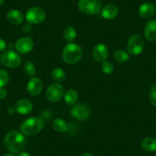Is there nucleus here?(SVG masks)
<instances>
[{
	"label": "nucleus",
	"mask_w": 156,
	"mask_h": 156,
	"mask_svg": "<svg viewBox=\"0 0 156 156\" xmlns=\"http://www.w3.org/2000/svg\"><path fill=\"white\" fill-rule=\"evenodd\" d=\"M25 139L22 133L16 130L9 132L5 137V145L12 153H19L25 147Z\"/></svg>",
	"instance_id": "1"
},
{
	"label": "nucleus",
	"mask_w": 156,
	"mask_h": 156,
	"mask_svg": "<svg viewBox=\"0 0 156 156\" xmlns=\"http://www.w3.org/2000/svg\"><path fill=\"white\" fill-rule=\"evenodd\" d=\"M44 122L41 117H31L24 121L21 125V132L25 136H34L43 129Z\"/></svg>",
	"instance_id": "2"
},
{
	"label": "nucleus",
	"mask_w": 156,
	"mask_h": 156,
	"mask_svg": "<svg viewBox=\"0 0 156 156\" xmlns=\"http://www.w3.org/2000/svg\"><path fill=\"white\" fill-rule=\"evenodd\" d=\"M62 57L64 61L67 64H76L81 60L83 57V50L80 45L74 43H70L64 47Z\"/></svg>",
	"instance_id": "3"
},
{
	"label": "nucleus",
	"mask_w": 156,
	"mask_h": 156,
	"mask_svg": "<svg viewBox=\"0 0 156 156\" xmlns=\"http://www.w3.org/2000/svg\"><path fill=\"white\" fill-rule=\"evenodd\" d=\"M100 0H80L78 9L82 13L86 15H96L101 9Z\"/></svg>",
	"instance_id": "4"
},
{
	"label": "nucleus",
	"mask_w": 156,
	"mask_h": 156,
	"mask_svg": "<svg viewBox=\"0 0 156 156\" xmlns=\"http://www.w3.org/2000/svg\"><path fill=\"white\" fill-rule=\"evenodd\" d=\"M70 115L79 120L87 119L91 115V109L89 106L84 103H75L70 109Z\"/></svg>",
	"instance_id": "5"
},
{
	"label": "nucleus",
	"mask_w": 156,
	"mask_h": 156,
	"mask_svg": "<svg viewBox=\"0 0 156 156\" xmlns=\"http://www.w3.org/2000/svg\"><path fill=\"white\" fill-rule=\"evenodd\" d=\"M46 13L40 7H31L28 9L25 15L27 22L30 24H40L45 19Z\"/></svg>",
	"instance_id": "6"
},
{
	"label": "nucleus",
	"mask_w": 156,
	"mask_h": 156,
	"mask_svg": "<svg viewBox=\"0 0 156 156\" xmlns=\"http://www.w3.org/2000/svg\"><path fill=\"white\" fill-rule=\"evenodd\" d=\"M1 61L5 67L9 68H16L21 64V57L17 52L9 50L2 54Z\"/></svg>",
	"instance_id": "7"
},
{
	"label": "nucleus",
	"mask_w": 156,
	"mask_h": 156,
	"mask_svg": "<svg viewBox=\"0 0 156 156\" xmlns=\"http://www.w3.org/2000/svg\"><path fill=\"white\" fill-rule=\"evenodd\" d=\"M127 49L132 55H139L143 51L144 41L141 36L135 34L129 39Z\"/></svg>",
	"instance_id": "8"
},
{
	"label": "nucleus",
	"mask_w": 156,
	"mask_h": 156,
	"mask_svg": "<svg viewBox=\"0 0 156 156\" xmlns=\"http://www.w3.org/2000/svg\"><path fill=\"white\" fill-rule=\"evenodd\" d=\"M64 88L59 83H51L46 90L48 100L53 103L60 101L64 96Z\"/></svg>",
	"instance_id": "9"
},
{
	"label": "nucleus",
	"mask_w": 156,
	"mask_h": 156,
	"mask_svg": "<svg viewBox=\"0 0 156 156\" xmlns=\"http://www.w3.org/2000/svg\"><path fill=\"white\" fill-rule=\"evenodd\" d=\"M34 43L30 37H24L19 39L16 44V49L19 53L25 55L32 51Z\"/></svg>",
	"instance_id": "10"
},
{
	"label": "nucleus",
	"mask_w": 156,
	"mask_h": 156,
	"mask_svg": "<svg viewBox=\"0 0 156 156\" xmlns=\"http://www.w3.org/2000/svg\"><path fill=\"white\" fill-rule=\"evenodd\" d=\"M43 89L42 80L39 77L31 78L28 82L27 85V90L28 93L31 96H38L41 94Z\"/></svg>",
	"instance_id": "11"
},
{
	"label": "nucleus",
	"mask_w": 156,
	"mask_h": 156,
	"mask_svg": "<svg viewBox=\"0 0 156 156\" xmlns=\"http://www.w3.org/2000/svg\"><path fill=\"white\" fill-rule=\"evenodd\" d=\"M16 112H19V114L22 115H26V114L30 113L32 111L33 105L31 103V101L28 100H20L16 103L14 106Z\"/></svg>",
	"instance_id": "12"
},
{
	"label": "nucleus",
	"mask_w": 156,
	"mask_h": 156,
	"mask_svg": "<svg viewBox=\"0 0 156 156\" xmlns=\"http://www.w3.org/2000/svg\"><path fill=\"white\" fill-rule=\"evenodd\" d=\"M109 55V51L107 47L105 44H99L94 48L93 55H94V59L98 62H103L107 58Z\"/></svg>",
	"instance_id": "13"
},
{
	"label": "nucleus",
	"mask_w": 156,
	"mask_h": 156,
	"mask_svg": "<svg viewBox=\"0 0 156 156\" xmlns=\"http://www.w3.org/2000/svg\"><path fill=\"white\" fill-rule=\"evenodd\" d=\"M144 35L145 38L149 41L156 40V20L152 19L147 22L144 30Z\"/></svg>",
	"instance_id": "14"
},
{
	"label": "nucleus",
	"mask_w": 156,
	"mask_h": 156,
	"mask_svg": "<svg viewBox=\"0 0 156 156\" xmlns=\"http://www.w3.org/2000/svg\"><path fill=\"white\" fill-rule=\"evenodd\" d=\"M155 12V8L154 5L150 2H145L142 4L139 9V16L144 19H149Z\"/></svg>",
	"instance_id": "15"
},
{
	"label": "nucleus",
	"mask_w": 156,
	"mask_h": 156,
	"mask_svg": "<svg viewBox=\"0 0 156 156\" xmlns=\"http://www.w3.org/2000/svg\"><path fill=\"white\" fill-rule=\"evenodd\" d=\"M119 10L118 8L113 4H108L103 8L101 11V15L105 19H113L118 15Z\"/></svg>",
	"instance_id": "16"
},
{
	"label": "nucleus",
	"mask_w": 156,
	"mask_h": 156,
	"mask_svg": "<svg viewBox=\"0 0 156 156\" xmlns=\"http://www.w3.org/2000/svg\"><path fill=\"white\" fill-rule=\"evenodd\" d=\"M7 19L13 25H20L24 21V16L19 10L12 9L7 14Z\"/></svg>",
	"instance_id": "17"
},
{
	"label": "nucleus",
	"mask_w": 156,
	"mask_h": 156,
	"mask_svg": "<svg viewBox=\"0 0 156 156\" xmlns=\"http://www.w3.org/2000/svg\"><path fill=\"white\" fill-rule=\"evenodd\" d=\"M143 150L148 152H153L156 151V139L152 137L145 138L141 142Z\"/></svg>",
	"instance_id": "18"
},
{
	"label": "nucleus",
	"mask_w": 156,
	"mask_h": 156,
	"mask_svg": "<svg viewBox=\"0 0 156 156\" xmlns=\"http://www.w3.org/2000/svg\"><path fill=\"white\" fill-rule=\"evenodd\" d=\"M64 100L68 105H73L77 102L78 94L75 90H68L64 94Z\"/></svg>",
	"instance_id": "19"
},
{
	"label": "nucleus",
	"mask_w": 156,
	"mask_h": 156,
	"mask_svg": "<svg viewBox=\"0 0 156 156\" xmlns=\"http://www.w3.org/2000/svg\"><path fill=\"white\" fill-rule=\"evenodd\" d=\"M53 127L56 131L60 132V133H64L68 129L67 124L62 119H55L53 122Z\"/></svg>",
	"instance_id": "20"
},
{
	"label": "nucleus",
	"mask_w": 156,
	"mask_h": 156,
	"mask_svg": "<svg viewBox=\"0 0 156 156\" xmlns=\"http://www.w3.org/2000/svg\"><path fill=\"white\" fill-rule=\"evenodd\" d=\"M51 76L54 80L58 82L64 81L66 78V74L64 70L63 69L59 68V67H56V68H55L52 70Z\"/></svg>",
	"instance_id": "21"
},
{
	"label": "nucleus",
	"mask_w": 156,
	"mask_h": 156,
	"mask_svg": "<svg viewBox=\"0 0 156 156\" xmlns=\"http://www.w3.org/2000/svg\"><path fill=\"white\" fill-rule=\"evenodd\" d=\"M76 31L73 27H67L64 31V37L66 41L71 42L76 38Z\"/></svg>",
	"instance_id": "22"
},
{
	"label": "nucleus",
	"mask_w": 156,
	"mask_h": 156,
	"mask_svg": "<svg viewBox=\"0 0 156 156\" xmlns=\"http://www.w3.org/2000/svg\"><path fill=\"white\" fill-rule=\"evenodd\" d=\"M114 58L116 61L120 63L126 62L129 59V55L126 51L119 50L116 51L114 54Z\"/></svg>",
	"instance_id": "23"
},
{
	"label": "nucleus",
	"mask_w": 156,
	"mask_h": 156,
	"mask_svg": "<svg viewBox=\"0 0 156 156\" xmlns=\"http://www.w3.org/2000/svg\"><path fill=\"white\" fill-rule=\"evenodd\" d=\"M9 81V75L6 70L0 69V88L4 87Z\"/></svg>",
	"instance_id": "24"
},
{
	"label": "nucleus",
	"mask_w": 156,
	"mask_h": 156,
	"mask_svg": "<svg viewBox=\"0 0 156 156\" xmlns=\"http://www.w3.org/2000/svg\"><path fill=\"white\" fill-rule=\"evenodd\" d=\"M24 70L25 73L29 76H33L36 73V67L33 63L28 61L25 64L24 66Z\"/></svg>",
	"instance_id": "25"
},
{
	"label": "nucleus",
	"mask_w": 156,
	"mask_h": 156,
	"mask_svg": "<svg viewBox=\"0 0 156 156\" xmlns=\"http://www.w3.org/2000/svg\"><path fill=\"white\" fill-rule=\"evenodd\" d=\"M101 69L104 73H106V74H110L113 71L114 67L112 63L109 62V61H105L103 62H102Z\"/></svg>",
	"instance_id": "26"
},
{
	"label": "nucleus",
	"mask_w": 156,
	"mask_h": 156,
	"mask_svg": "<svg viewBox=\"0 0 156 156\" xmlns=\"http://www.w3.org/2000/svg\"><path fill=\"white\" fill-rule=\"evenodd\" d=\"M149 100L151 104L156 106V87L152 86L149 93Z\"/></svg>",
	"instance_id": "27"
},
{
	"label": "nucleus",
	"mask_w": 156,
	"mask_h": 156,
	"mask_svg": "<svg viewBox=\"0 0 156 156\" xmlns=\"http://www.w3.org/2000/svg\"><path fill=\"white\" fill-rule=\"evenodd\" d=\"M32 29V27H31V24L30 23H25L24 24L23 26H22V31L25 33H28L31 31Z\"/></svg>",
	"instance_id": "28"
},
{
	"label": "nucleus",
	"mask_w": 156,
	"mask_h": 156,
	"mask_svg": "<svg viewBox=\"0 0 156 156\" xmlns=\"http://www.w3.org/2000/svg\"><path fill=\"white\" fill-rule=\"evenodd\" d=\"M6 48V43L3 39L0 38V52L3 51Z\"/></svg>",
	"instance_id": "29"
},
{
	"label": "nucleus",
	"mask_w": 156,
	"mask_h": 156,
	"mask_svg": "<svg viewBox=\"0 0 156 156\" xmlns=\"http://www.w3.org/2000/svg\"><path fill=\"white\" fill-rule=\"evenodd\" d=\"M7 96V91L6 90L4 89L3 87L0 88V99L5 98Z\"/></svg>",
	"instance_id": "30"
},
{
	"label": "nucleus",
	"mask_w": 156,
	"mask_h": 156,
	"mask_svg": "<svg viewBox=\"0 0 156 156\" xmlns=\"http://www.w3.org/2000/svg\"><path fill=\"white\" fill-rule=\"evenodd\" d=\"M16 112V109H15L14 107H9L8 109V113L10 114V115H13Z\"/></svg>",
	"instance_id": "31"
},
{
	"label": "nucleus",
	"mask_w": 156,
	"mask_h": 156,
	"mask_svg": "<svg viewBox=\"0 0 156 156\" xmlns=\"http://www.w3.org/2000/svg\"><path fill=\"white\" fill-rule=\"evenodd\" d=\"M18 156H31L29 154H28V153H27V152H21V153H19V155Z\"/></svg>",
	"instance_id": "32"
},
{
	"label": "nucleus",
	"mask_w": 156,
	"mask_h": 156,
	"mask_svg": "<svg viewBox=\"0 0 156 156\" xmlns=\"http://www.w3.org/2000/svg\"><path fill=\"white\" fill-rule=\"evenodd\" d=\"M80 156H94L92 154H90V153H83V154H82Z\"/></svg>",
	"instance_id": "33"
},
{
	"label": "nucleus",
	"mask_w": 156,
	"mask_h": 156,
	"mask_svg": "<svg viewBox=\"0 0 156 156\" xmlns=\"http://www.w3.org/2000/svg\"><path fill=\"white\" fill-rule=\"evenodd\" d=\"M3 156H15L13 154H11V153H9V154H5V155Z\"/></svg>",
	"instance_id": "34"
},
{
	"label": "nucleus",
	"mask_w": 156,
	"mask_h": 156,
	"mask_svg": "<svg viewBox=\"0 0 156 156\" xmlns=\"http://www.w3.org/2000/svg\"><path fill=\"white\" fill-rule=\"evenodd\" d=\"M4 1H5V0H0V5H2V4H3Z\"/></svg>",
	"instance_id": "35"
},
{
	"label": "nucleus",
	"mask_w": 156,
	"mask_h": 156,
	"mask_svg": "<svg viewBox=\"0 0 156 156\" xmlns=\"http://www.w3.org/2000/svg\"><path fill=\"white\" fill-rule=\"evenodd\" d=\"M0 62H1V58H0Z\"/></svg>",
	"instance_id": "36"
},
{
	"label": "nucleus",
	"mask_w": 156,
	"mask_h": 156,
	"mask_svg": "<svg viewBox=\"0 0 156 156\" xmlns=\"http://www.w3.org/2000/svg\"><path fill=\"white\" fill-rule=\"evenodd\" d=\"M155 87H156V85H155Z\"/></svg>",
	"instance_id": "37"
}]
</instances>
